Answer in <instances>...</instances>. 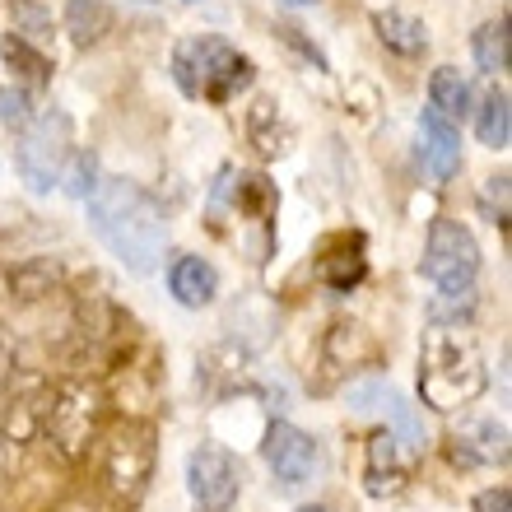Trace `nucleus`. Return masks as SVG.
Listing matches in <instances>:
<instances>
[{"mask_svg":"<svg viewBox=\"0 0 512 512\" xmlns=\"http://www.w3.org/2000/svg\"><path fill=\"white\" fill-rule=\"evenodd\" d=\"M61 182H66L70 196L89 201V196H94V187L103 182V177H98V159H94V154H80V159H75V168H66V177H61Z\"/></svg>","mask_w":512,"mask_h":512,"instance_id":"23","label":"nucleus"},{"mask_svg":"<svg viewBox=\"0 0 512 512\" xmlns=\"http://www.w3.org/2000/svg\"><path fill=\"white\" fill-rule=\"evenodd\" d=\"M187 489L201 512H229L243 494V461L224 443H201L187 457Z\"/></svg>","mask_w":512,"mask_h":512,"instance_id":"8","label":"nucleus"},{"mask_svg":"<svg viewBox=\"0 0 512 512\" xmlns=\"http://www.w3.org/2000/svg\"><path fill=\"white\" fill-rule=\"evenodd\" d=\"M280 5H289V10H308V5H317V0H280Z\"/></svg>","mask_w":512,"mask_h":512,"instance_id":"30","label":"nucleus"},{"mask_svg":"<svg viewBox=\"0 0 512 512\" xmlns=\"http://www.w3.org/2000/svg\"><path fill=\"white\" fill-rule=\"evenodd\" d=\"M14 466H19V443L0 433V480H10V475H14Z\"/></svg>","mask_w":512,"mask_h":512,"instance_id":"27","label":"nucleus"},{"mask_svg":"<svg viewBox=\"0 0 512 512\" xmlns=\"http://www.w3.org/2000/svg\"><path fill=\"white\" fill-rule=\"evenodd\" d=\"M475 438H480V452H475V461H508V424H499V419H485V424H475Z\"/></svg>","mask_w":512,"mask_h":512,"instance_id":"21","label":"nucleus"},{"mask_svg":"<svg viewBox=\"0 0 512 512\" xmlns=\"http://www.w3.org/2000/svg\"><path fill=\"white\" fill-rule=\"evenodd\" d=\"M145 5H149V0H145Z\"/></svg>","mask_w":512,"mask_h":512,"instance_id":"32","label":"nucleus"},{"mask_svg":"<svg viewBox=\"0 0 512 512\" xmlns=\"http://www.w3.org/2000/svg\"><path fill=\"white\" fill-rule=\"evenodd\" d=\"M489 382L485 350L466 326H433L419 345V396L429 410H461Z\"/></svg>","mask_w":512,"mask_h":512,"instance_id":"2","label":"nucleus"},{"mask_svg":"<svg viewBox=\"0 0 512 512\" xmlns=\"http://www.w3.org/2000/svg\"><path fill=\"white\" fill-rule=\"evenodd\" d=\"M10 19H14L10 33L28 38L33 47H47V42H52V14L42 10L38 0H14V5H10Z\"/></svg>","mask_w":512,"mask_h":512,"instance_id":"19","label":"nucleus"},{"mask_svg":"<svg viewBox=\"0 0 512 512\" xmlns=\"http://www.w3.org/2000/svg\"><path fill=\"white\" fill-rule=\"evenodd\" d=\"M38 98H33V89H24V84H14V89H0V122L10 126L14 135L24 131L33 117H38Z\"/></svg>","mask_w":512,"mask_h":512,"instance_id":"20","label":"nucleus"},{"mask_svg":"<svg viewBox=\"0 0 512 512\" xmlns=\"http://www.w3.org/2000/svg\"><path fill=\"white\" fill-rule=\"evenodd\" d=\"M66 33L75 47H94L112 33V10L103 0H66Z\"/></svg>","mask_w":512,"mask_h":512,"instance_id":"16","label":"nucleus"},{"mask_svg":"<svg viewBox=\"0 0 512 512\" xmlns=\"http://www.w3.org/2000/svg\"><path fill=\"white\" fill-rule=\"evenodd\" d=\"M298 512H336V508H331V503H303Z\"/></svg>","mask_w":512,"mask_h":512,"instance_id":"29","label":"nucleus"},{"mask_svg":"<svg viewBox=\"0 0 512 512\" xmlns=\"http://www.w3.org/2000/svg\"><path fill=\"white\" fill-rule=\"evenodd\" d=\"M405 480V466L396 457V433H378L368 443V494H396Z\"/></svg>","mask_w":512,"mask_h":512,"instance_id":"17","label":"nucleus"},{"mask_svg":"<svg viewBox=\"0 0 512 512\" xmlns=\"http://www.w3.org/2000/svg\"><path fill=\"white\" fill-rule=\"evenodd\" d=\"M322 280L331 284L336 294H350L354 284L364 280V256H359V252H350V256H345V261H340V266H336V261H322Z\"/></svg>","mask_w":512,"mask_h":512,"instance_id":"22","label":"nucleus"},{"mask_svg":"<svg viewBox=\"0 0 512 512\" xmlns=\"http://www.w3.org/2000/svg\"><path fill=\"white\" fill-rule=\"evenodd\" d=\"M424 275L433 280L438 294H457V289H475L480 275V243L475 233L457 219H433L429 243H424Z\"/></svg>","mask_w":512,"mask_h":512,"instance_id":"6","label":"nucleus"},{"mask_svg":"<svg viewBox=\"0 0 512 512\" xmlns=\"http://www.w3.org/2000/svg\"><path fill=\"white\" fill-rule=\"evenodd\" d=\"M419 159L438 182H452L461 173V131L457 122L438 117L433 108H424L419 117Z\"/></svg>","mask_w":512,"mask_h":512,"instance_id":"10","label":"nucleus"},{"mask_svg":"<svg viewBox=\"0 0 512 512\" xmlns=\"http://www.w3.org/2000/svg\"><path fill=\"white\" fill-rule=\"evenodd\" d=\"M261 457H266V466L275 471L280 485L298 489V485H308L312 471H317V438L303 433L298 424H289V419H275V424L266 429Z\"/></svg>","mask_w":512,"mask_h":512,"instance_id":"9","label":"nucleus"},{"mask_svg":"<svg viewBox=\"0 0 512 512\" xmlns=\"http://www.w3.org/2000/svg\"><path fill=\"white\" fill-rule=\"evenodd\" d=\"M168 294L182 308H210L219 294V270L205 256H177L168 266Z\"/></svg>","mask_w":512,"mask_h":512,"instance_id":"11","label":"nucleus"},{"mask_svg":"<svg viewBox=\"0 0 512 512\" xmlns=\"http://www.w3.org/2000/svg\"><path fill=\"white\" fill-rule=\"evenodd\" d=\"M475 135L480 145L489 149H508L512 140V103H508V89H489L475 108Z\"/></svg>","mask_w":512,"mask_h":512,"instance_id":"14","label":"nucleus"},{"mask_svg":"<svg viewBox=\"0 0 512 512\" xmlns=\"http://www.w3.org/2000/svg\"><path fill=\"white\" fill-rule=\"evenodd\" d=\"M429 108L447 122H461L466 112H471V84L461 80V70L452 66H438L429 80Z\"/></svg>","mask_w":512,"mask_h":512,"instance_id":"15","label":"nucleus"},{"mask_svg":"<svg viewBox=\"0 0 512 512\" xmlns=\"http://www.w3.org/2000/svg\"><path fill=\"white\" fill-rule=\"evenodd\" d=\"M89 229L126 270L149 275L168 247V210L131 177H103L89 196Z\"/></svg>","mask_w":512,"mask_h":512,"instance_id":"1","label":"nucleus"},{"mask_svg":"<svg viewBox=\"0 0 512 512\" xmlns=\"http://www.w3.org/2000/svg\"><path fill=\"white\" fill-rule=\"evenodd\" d=\"M173 75L182 84V94L205 98V103H229L238 89L252 84V61L229 38L201 33V38H187L173 52Z\"/></svg>","mask_w":512,"mask_h":512,"instance_id":"3","label":"nucleus"},{"mask_svg":"<svg viewBox=\"0 0 512 512\" xmlns=\"http://www.w3.org/2000/svg\"><path fill=\"white\" fill-rule=\"evenodd\" d=\"M70 159H75V126L61 108H42L14 145V168L24 177V187L33 196H47L52 187H61Z\"/></svg>","mask_w":512,"mask_h":512,"instance_id":"4","label":"nucleus"},{"mask_svg":"<svg viewBox=\"0 0 512 512\" xmlns=\"http://www.w3.org/2000/svg\"><path fill=\"white\" fill-rule=\"evenodd\" d=\"M471 52H475V66L485 75H503L508 70V19H489V24L475 28Z\"/></svg>","mask_w":512,"mask_h":512,"instance_id":"18","label":"nucleus"},{"mask_svg":"<svg viewBox=\"0 0 512 512\" xmlns=\"http://www.w3.org/2000/svg\"><path fill=\"white\" fill-rule=\"evenodd\" d=\"M475 512H512V489L494 485V489H485V494H475Z\"/></svg>","mask_w":512,"mask_h":512,"instance_id":"25","label":"nucleus"},{"mask_svg":"<svg viewBox=\"0 0 512 512\" xmlns=\"http://www.w3.org/2000/svg\"><path fill=\"white\" fill-rule=\"evenodd\" d=\"M10 378H14V359H10V350L0 345V396L10 391Z\"/></svg>","mask_w":512,"mask_h":512,"instance_id":"28","label":"nucleus"},{"mask_svg":"<svg viewBox=\"0 0 512 512\" xmlns=\"http://www.w3.org/2000/svg\"><path fill=\"white\" fill-rule=\"evenodd\" d=\"M149 475H154V429L140 419H126L103 447V480L117 499L135 503L149 489Z\"/></svg>","mask_w":512,"mask_h":512,"instance_id":"7","label":"nucleus"},{"mask_svg":"<svg viewBox=\"0 0 512 512\" xmlns=\"http://www.w3.org/2000/svg\"><path fill=\"white\" fill-rule=\"evenodd\" d=\"M0 56H5V66L14 70V80L24 84V89H42V84L52 80V56L42 52V47H33L28 38H19V33H5Z\"/></svg>","mask_w":512,"mask_h":512,"instance_id":"12","label":"nucleus"},{"mask_svg":"<svg viewBox=\"0 0 512 512\" xmlns=\"http://www.w3.org/2000/svg\"><path fill=\"white\" fill-rule=\"evenodd\" d=\"M373 28H378V38L387 52L396 56H419L424 47H429V28L419 24L415 14H401V10H387L373 19Z\"/></svg>","mask_w":512,"mask_h":512,"instance_id":"13","label":"nucleus"},{"mask_svg":"<svg viewBox=\"0 0 512 512\" xmlns=\"http://www.w3.org/2000/svg\"><path fill=\"white\" fill-rule=\"evenodd\" d=\"M485 210L494 224H508V177H489V187H485Z\"/></svg>","mask_w":512,"mask_h":512,"instance_id":"24","label":"nucleus"},{"mask_svg":"<svg viewBox=\"0 0 512 512\" xmlns=\"http://www.w3.org/2000/svg\"><path fill=\"white\" fill-rule=\"evenodd\" d=\"M98 419H103V391L84 378H66L47 391L38 433H47V443L66 461H80L98 438Z\"/></svg>","mask_w":512,"mask_h":512,"instance_id":"5","label":"nucleus"},{"mask_svg":"<svg viewBox=\"0 0 512 512\" xmlns=\"http://www.w3.org/2000/svg\"><path fill=\"white\" fill-rule=\"evenodd\" d=\"M191 5H196V0H191Z\"/></svg>","mask_w":512,"mask_h":512,"instance_id":"31","label":"nucleus"},{"mask_svg":"<svg viewBox=\"0 0 512 512\" xmlns=\"http://www.w3.org/2000/svg\"><path fill=\"white\" fill-rule=\"evenodd\" d=\"M275 33H280V38L289 42V47H298V52L308 56V61H312V66H317V70H326V56L317 52V47H312V42H303V38H298V28H275Z\"/></svg>","mask_w":512,"mask_h":512,"instance_id":"26","label":"nucleus"}]
</instances>
